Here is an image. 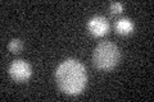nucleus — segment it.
<instances>
[{
	"mask_svg": "<svg viewBox=\"0 0 154 102\" xmlns=\"http://www.w3.org/2000/svg\"><path fill=\"white\" fill-rule=\"evenodd\" d=\"M121 52L118 46L112 42H100L95 47L93 54V63L96 68L102 70H110L118 64Z\"/></svg>",
	"mask_w": 154,
	"mask_h": 102,
	"instance_id": "f03ea898",
	"label": "nucleus"
},
{
	"mask_svg": "<svg viewBox=\"0 0 154 102\" xmlns=\"http://www.w3.org/2000/svg\"><path fill=\"white\" fill-rule=\"evenodd\" d=\"M57 84L62 92L69 96H77L85 89L88 74L85 66L76 59H67L57 68Z\"/></svg>",
	"mask_w": 154,
	"mask_h": 102,
	"instance_id": "f257e3e1",
	"label": "nucleus"
},
{
	"mask_svg": "<svg viewBox=\"0 0 154 102\" xmlns=\"http://www.w3.org/2000/svg\"><path fill=\"white\" fill-rule=\"evenodd\" d=\"M109 9H110V12H112L113 14H119V13H122V10H123V5L121 3H118V1H114V3L110 4Z\"/></svg>",
	"mask_w": 154,
	"mask_h": 102,
	"instance_id": "0eeeda50",
	"label": "nucleus"
},
{
	"mask_svg": "<svg viewBox=\"0 0 154 102\" xmlns=\"http://www.w3.org/2000/svg\"><path fill=\"white\" fill-rule=\"evenodd\" d=\"M116 31L122 36H127L134 31V23L130 18H121L116 22Z\"/></svg>",
	"mask_w": 154,
	"mask_h": 102,
	"instance_id": "39448f33",
	"label": "nucleus"
},
{
	"mask_svg": "<svg viewBox=\"0 0 154 102\" xmlns=\"http://www.w3.org/2000/svg\"><path fill=\"white\" fill-rule=\"evenodd\" d=\"M9 50H11L13 54H18L19 51L22 50V47H23V43L21 40H18V38H14V40H12L11 42H9Z\"/></svg>",
	"mask_w": 154,
	"mask_h": 102,
	"instance_id": "423d86ee",
	"label": "nucleus"
},
{
	"mask_svg": "<svg viewBox=\"0 0 154 102\" xmlns=\"http://www.w3.org/2000/svg\"><path fill=\"white\" fill-rule=\"evenodd\" d=\"M9 74L16 82H25L31 77V66L25 60H14L9 66Z\"/></svg>",
	"mask_w": 154,
	"mask_h": 102,
	"instance_id": "7ed1b4c3",
	"label": "nucleus"
},
{
	"mask_svg": "<svg viewBox=\"0 0 154 102\" xmlns=\"http://www.w3.org/2000/svg\"><path fill=\"white\" fill-rule=\"evenodd\" d=\"M88 30L93 36L102 37L107 35L109 31V23L108 19L103 16H95L88 22Z\"/></svg>",
	"mask_w": 154,
	"mask_h": 102,
	"instance_id": "20e7f679",
	"label": "nucleus"
}]
</instances>
